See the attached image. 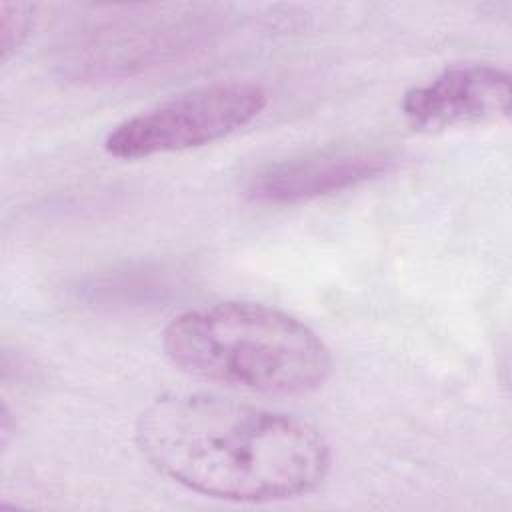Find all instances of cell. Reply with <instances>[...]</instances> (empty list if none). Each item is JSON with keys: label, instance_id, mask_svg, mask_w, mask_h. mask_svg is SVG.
Here are the masks:
<instances>
[{"label": "cell", "instance_id": "5", "mask_svg": "<svg viewBox=\"0 0 512 512\" xmlns=\"http://www.w3.org/2000/svg\"><path fill=\"white\" fill-rule=\"evenodd\" d=\"M396 158L374 146H338L314 150L266 166L246 186L258 204H298L342 192L390 172Z\"/></svg>", "mask_w": 512, "mask_h": 512}, {"label": "cell", "instance_id": "6", "mask_svg": "<svg viewBox=\"0 0 512 512\" xmlns=\"http://www.w3.org/2000/svg\"><path fill=\"white\" fill-rule=\"evenodd\" d=\"M34 4H10L0 6V30H2V58L8 60L28 38L34 26Z\"/></svg>", "mask_w": 512, "mask_h": 512}, {"label": "cell", "instance_id": "2", "mask_svg": "<svg viewBox=\"0 0 512 512\" xmlns=\"http://www.w3.org/2000/svg\"><path fill=\"white\" fill-rule=\"evenodd\" d=\"M162 348L190 376L274 396L312 392L332 370L330 350L310 326L258 302L188 310L168 322Z\"/></svg>", "mask_w": 512, "mask_h": 512}, {"label": "cell", "instance_id": "3", "mask_svg": "<svg viewBox=\"0 0 512 512\" xmlns=\"http://www.w3.org/2000/svg\"><path fill=\"white\" fill-rule=\"evenodd\" d=\"M266 104L268 92L256 82H214L122 120L104 148L122 160L200 148L244 128Z\"/></svg>", "mask_w": 512, "mask_h": 512}, {"label": "cell", "instance_id": "4", "mask_svg": "<svg viewBox=\"0 0 512 512\" xmlns=\"http://www.w3.org/2000/svg\"><path fill=\"white\" fill-rule=\"evenodd\" d=\"M510 74L494 64H456L404 92L400 110L418 132H442L506 120Z\"/></svg>", "mask_w": 512, "mask_h": 512}, {"label": "cell", "instance_id": "1", "mask_svg": "<svg viewBox=\"0 0 512 512\" xmlns=\"http://www.w3.org/2000/svg\"><path fill=\"white\" fill-rule=\"evenodd\" d=\"M136 444L160 474L204 496L274 502L328 476L326 438L290 414L212 394H164L136 422Z\"/></svg>", "mask_w": 512, "mask_h": 512}]
</instances>
